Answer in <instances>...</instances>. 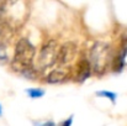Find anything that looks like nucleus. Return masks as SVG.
<instances>
[{"label": "nucleus", "mask_w": 127, "mask_h": 126, "mask_svg": "<svg viewBox=\"0 0 127 126\" xmlns=\"http://www.w3.org/2000/svg\"><path fill=\"white\" fill-rule=\"evenodd\" d=\"M36 56L35 46L26 39L19 40L15 46V54H14V64L21 69L22 72H29L35 76V69H32V63Z\"/></svg>", "instance_id": "f257e3e1"}, {"label": "nucleus", "mask_w": 127, "mask_h": 126, "mask_svg": "<svg viewBox=\"0 0 127 126\" xmlns=\"http://www.w3.org/2000/svg\"><path fill=\"white\" fill-rule=\"evenodd\" d=\"M110 61H111V48L107 43L97 41L90 47L88 62L91 67V71H94L97 74L104 73L109 68Z\"/></svg>", "instance_id": "f03ea898"}, {"label": "nucleus", "mask_w": 127, "mask_h": 126, "mask_svg": "<svg viewBox=\"0 0 127 126\" xmlns=\"http://www.w3.org/2000/svg\"><path fill=\"white\" fill-rule=\"evenodd\" d=\"M59 47L57 42L53 40H49L42 46L38 58H37V69L44 71L49 67H52L57 62V56H58Z\"/></svg>", "instance_id": "7ed1b4c3"}, {"label": "nucleus", "mask_w": 127, "mask_h": 126, "mask_svg": "<svg viewBox=\"0 0 127 126\" xmlns=\"http://www.w3.org/2000/svg\"><path fill=\"white\" fill-rule=\"evenodd\" d=\"M77 51H78V47L74 42H67V43L62 44L59 47L56 63L59 64L62 68H64L65 66H68L73 62V59L77 56Z\"/></svg>", "instance_id": "20e7f679"}, {"label": "nucleus", "mask_w": 127, "mask_h": 126, "mask_svg": "<svg viewBox=\"0 0 127 126\" xmlns=\"http://www.w3.org/2000/svg\"><path fill=\"white\" fill-rule=\"evenodd\" d=\"M69 76H70V71L68 68L59 67V68H56V69H53L52 72L48 73V76L46 77V82L51 84H57L67 81L69 78Z\"/></svg>", "instance_id": "39448f33"}, {"label": "nucleus", "mask_w": 127, "mask_h": 126, "mask_svg": "<svg viewBox=\"0 0 127 126\" xmlns=\"http://www.w3.org/2000/svg\"><path fill=\"white\" fill-rule=\"evenodd\" d=\"M90 73H91V67H90L88 59H83L79 63V77H78V79L80 82H83L90 76Z\"/></svg>", "instance_id": "423d86ee"}, {"label": "nucleus", "mask_w": 127, "mask_h": 126, "mask_svg": "<svg viewBox=\"0 0 127 126\" xmlns=\"http://www.w3.org/2000/svg\"><path fill=\"white\" fill-rule=\"evenodd\" d=\"M27 94L32 98V99H37V98H41L44 91L41 89H27Z\"/></svg>", "instance_id": "0eeeda50"}, {"label": "nucleus", "mask_w": 127, "mask_h": 126, "mask_svg": "<svg viewBox=\"0 0 127 126\" xmlns=\"http://www.w3.org/2000/svg\"><path fill=\"white\" fill-rule=\"evenodd\" d=\"M0 61H7V51L2 42H0Z\"/></svg>", "instance_id": "6e6552de"}, {"label": "nucleus", "mask_w": 127, "mask_h": 126, "mask_svg": "<svg viewBox=\"0 0 127 126\" xmlns=\"http://www.w3.org/2000/svg\"><path fill=\"white\" fill-rule=\"evenodd\" d=\"M96 94L100 95V96H106V98L111 99L112 101H115V99H116V94L115 93H111V91H97Z\"/></svg>", "instance_id": "1a4fd4ad"}, {"label": "nucleus", "mask_w": 127, "mask_h": 126, "mask_svg": "<svg viewBox=\"0 0 127 126\" xmlns=\"http://www.w3.org/2000/svg\"><path fill=\"white\" fill-rule=\"evenodd\" d=\"M0 115H1V105H0Z\"/></svg>", "instance_id": "9d476101"}]
</instances>
